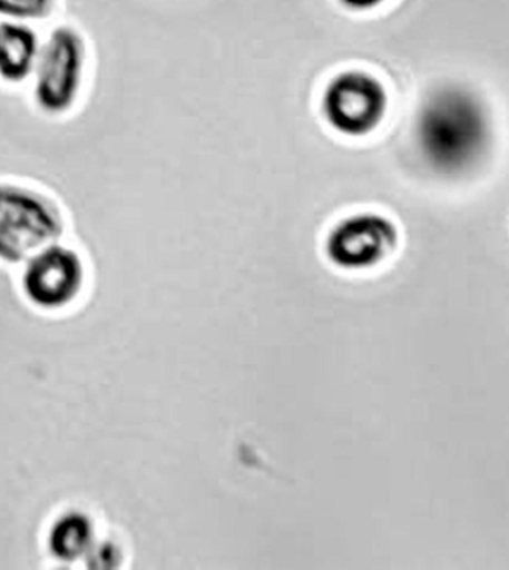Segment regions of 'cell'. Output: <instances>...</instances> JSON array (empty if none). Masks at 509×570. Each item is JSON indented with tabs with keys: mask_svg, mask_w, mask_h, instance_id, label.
<instances>
[{
	"mask_svg": "<svg viewBox=\"0 0 509 570\" xmlns=\"http://www.w3.org/2000/svg\"><path fill=\"white\" fill-rule=\"evenodd\" d=\"M486 110L459 88L437 92L423 106L418 139L429 165L441 174H462L484 156L489 141Z\"/></svg>",
	"mask_w": 509,
	"mask_h": 570,
	"instance_id": "cell-1",
	"label": "cell"
},
{
	"mask_svg": "<svg viewBox=\"0 0 509 570\" xmlns=\"http://www.w3.org/2000/svg\"><path fill=\"white\" fill-rule=\"evenodd\" d=\"M63 233L60 212L32 189L0 184V259L17 264L51 246Z\"/></svg>",
	"mask_w": 509,
	"mask_h": 570,
	"instance_id": "cell-2",
	"label": "cell"
},
{
	"mask_svg": "<svg viewBox=\"0 0 509 570\" xmlns=\"http://www.w3.org/2000/svg\"><path fill=\"white\" fill-rule=\"evenodd\" d=\"M86 50L77 30L61 26L52 30L39 51L35 99L48 114H65L72 108L81 88Z\"/></svg>",
	"mask_w": 509,
	"mask_h": 570,
	"instance_id": "cell-3",
	"label": "cell"
},
{
	"mask_svg": "<svg viewBox=\"0 0 509 570\" xmlns=\"http://www.w3.org/2000/svg\"><path fill=\"white\" fill-rule=\"evenodd\" d=\"M386 108L382 82L360 70L336 75L322 97L323 118L344 136L369 135L382 122Z\"/></svg>",
	"mask_w": 509,
	"mask_h": 570,
	"instance_id": "cell-4",
	"label": "cell"
},
{
	"mask_svg": "<svg viewBox=\"0 0 509 570\" xmlns=\"http://www.w3.org/2000/svg\"><path fill=\"white\" fill-rule=\"evenodd\" d=\"M397 228L375 214L353 215L332 229L326 242L330 259L339 267L360 269L380 263L397 245Z\"/></svg>",
	"mask_w": 509,
	"mask_h": 570,
	"instance_id": "cell-5",
	"label": "cell"
},
{
	"mask_svg": "<svg viewBox=\"0 0 509 570\" xmlns=\"http://www.w3.org/2000/svg\"><path fill=\"white\" fill-rule=\"evenodd\" d=\"M84 281L81 259L74 250L51 245L30 258L25 293L38 306L56 308L72 302Z\"/></svg>",
	"mask_w": 509,
	"mask_h": 570,
	"instance_id": "cell-6",
	"label": "cell"
},
{
	"mask_svg": "<svg viewBox=\"0 0 509 570\" xmlns=\"http://www.w3.org/2000/svg\"><path fill=\"white\" fill-rule=\"evenodd\" d=\"M37 33L20 23H0V77L10 82L25 81L37 68Z\"/></svg>",
	"mask_w": 509,
	"mask_h": 570,
	"instance_id": "cell-7",
	"label": "cell"
},
{
	"mask_svg": "<svg viewBox=\"0 0 509 570\" xmlns=\"http://www.w3.org/2000/svg\"><path fill=\"white\" fill-rule=\"evenodd\" d=\"M90 523L82 515H68L57 521L50 537L51 551L61 560L81 556L90 542Z\"/></svg>",
	"mask_w": 509,
	"mask_h": 570,
	"instance_id": "cell-8",
	"label": "cell"
},
{
	"mask_svg": "<svg viewBox=\"0 0 509 570\" xmlns=\"http://www.w3.org/2000/svg\"><path fill=\"white\" fill-rule=\"evenodd\" d=\"M52 0H0V16L12 20H38L50 14Z\"/></svg>",
	"mask_w": 509,
	"mask_h": 570,
	"instance_id": "cell-9",
	"label": "cell"
},
{
	"mask_svg": "<svg viewBox=\"0 0 509 570\" xmlns=\"http://www.w3.org/2000/svg\"><path fill=\"white\" fill-rule=\"evenodd\" d=\"M383 2L384 0H340L342 6L353 11L373 10V8L379 7Z\"/></svg>",
	"mask_w": 509,
	"mask_h": 570,
	"instance_id": "cell-10",
	"label": "cell"
}]
</instances>
